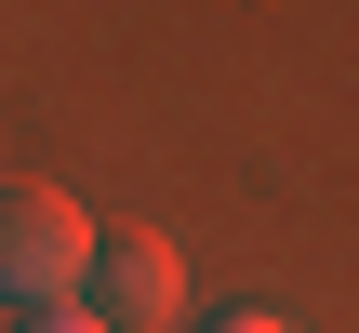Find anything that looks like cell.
<instances>
[{
  "label": "cell",
  "mask_w": 359,
  "mask_h": 333,
  "mask_svg": "<svg viewBox=\"0 0 359 333\" xmlns=\"http://www.w3.org/2000/svg\"><path fill=\"white\" fill-rule=\"evenodd\" d=\"M93 267V214L67 187H0V294L13 307H80Z\"/></svg>",
  "instance_id": "obj_1"
},
{
  "label": "cell",
  "mask_w": 359,
  "mask_h": 333,
  "mask_svg": "<svg viewBox=\"0 0 359 333\" xmlns=\"http://www.w3.org/2000/svg\"><path fill=\"white\" fill-rule=\"evenodd\" d=\"M13 333H107V320H93V307H27Z\"/></svg>",
  "instance_id": "obj_3"
},
{
  "label": "cell",
  "mask_w": 359,
  "mask_h": 333,
  "mask_svg": "<svg viewBox=\"0 0 359 333\" xmlns=\"http://www.w3.org/2000/svg\"><path fill=\"white\" fill-rule=\"evenodd\" d=\"M80 294H93L107 333H160V320H187V254H173L160 227H107L93 267H80Z\"/></svg>",
  "instance_id": "obj_2"
},
{
  "label": "cell",
  "mask_w": 359,
  "mask_h": 333,
  "mask_svg": "<svg viewBox=\"0 0 359 333\" xmlns=\"http://www.w3.org/2000/svg\"><path fill=\"white\" fill-rule=\"evenodd\" d=\"M213 333H293V320H266V307H240V320H213Z\"/></svg>",
  "instance_id": "obj_4"
}]
</instances>
